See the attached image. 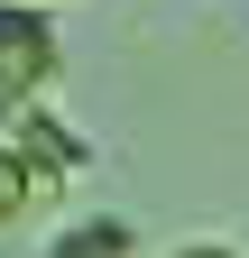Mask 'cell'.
Listing matches in <instances>:
<instances>
[{"instance_id": "1", "label": "cell", "mask_w": 249, "mask_h": 258, "mask_svg": "<svg viewBox=\"0 0 249 258\" xmlns=\"http://www.w3.org/2000/svg\"><path fill=\"white\" fill-rule=\"evenodd\" d=\"M55 83V28L37 0H0V92L10 102H37Z\"/></svg>"}, {"instance_id": "2", "label": "cell", "mask_w": 249, "mask_h": 258, "mask_svg": "<svg viewBox=\"0 0 249 258\" xmlns=\"http://www.w3.org/2000/svg\"><path fill=\"white\" fill-rule=\"evenodd\" d=\"M10 139H19L28 157H37V166H46L55 184H65V175H83V166H92V148L74 139V129H65V120H46L37 102H28V111H19V129H10Z\"/></svg>"}, {"instance_id": "3", "label": "cell", "mask_w": 249, "mask_h": 258, "mask_svg": "<svg viewBox=\"0 0 249 258\" xmlns=\"http://www.w3.org/2000/svg\"><path fill=\"white\" fill-rule=\"evenodd\" d=\"M46 194H55V175H46V166H37L19 139H0V221H28Z\"/></svg>"}, {"instance_id": "4", "label": "cell", "mask_w": 249, "mask_h": 258, "mask_svg": "<svg viewBox=\"0 0 249 258\" xmlns=\"http://www.w3.org/2000/svg\"><path fill=\"white\" fill-rule=\"evenodd\" d=\"M130 249H139V231L111 221V212H83V221H65V231L46 240V258H130Z\"/></svg>"}, {"instance_id": "5", "label": "cell", "mask_w": 249, "mask_h": 258, "mask_svg": "<svg viewBox=\"0 0 249 258\" xmlns=\"http://www.w3.org/2000/svg\"><path fill=\"white\" fill-rule=\"evenodd\" d=\"M175 258H240V249H222V240H184Z\"/></svg>"}]
</instances>
